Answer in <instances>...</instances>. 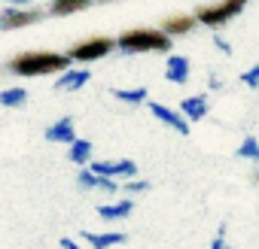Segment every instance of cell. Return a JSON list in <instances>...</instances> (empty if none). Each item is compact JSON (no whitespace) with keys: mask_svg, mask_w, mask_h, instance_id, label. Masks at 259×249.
Segmentation results:
<instances>
[{"mask_svg":"<svg viewBox=\"0 0 259 249\" xmlns=\"http://www.w3.org/2000/svg\"><path fill=\"white\" fill-rule=\"evenodd\" d=\"M92 170L95 173H104V176H135L138 173L135 161H95Z\"/></svg>","mask_w":259,"mask_h":249,"instance_id":"cell-8","label":"cell"},{"mask_svg":"<svg viewBox=\"0 0 259 249\" xmlns=\"http://www.w3.org/2000/svg\"><path fill=\"white\" fill-rule=\"evenodd\" d=\"M113 97L128 100V103H141V100H147V88H113Z\"/></svg>","mask_w":259,"mask_h":249,"instance_id":"cell-19","label":"cell"},{"mask_svg":"<svg viewBox=\"0 0 259 249\" xmlns=\"http://www.w3.org/2000/svg\"><path fill=\"white\" fill-rule=\"evenodd\" d=\"M85 240H89V246H113V243H125V234H85Z\"/></svg>","mask_w":259,"mask_h":249,"instance_id":"cell-17","label":"cell"},{"mask_svg":"<svg viewBox=\"0 0 259 249\" xmlns=\"http://www.w3.org/2000/svg\"><path fill=\"white\" fill-rule=\"evenodd\" d=\"M73 137H76V134H73V118H67V115L58 118L52 128L46 131V140H49V143H70Z\"/></svg>","mask_w":259,"mask_h":249,"instance_id":"cell-10","label":"cell"},{"mask_svg":"<svg viewBox=\"0 0 259 249\" xmlns=\"http://www.w3.org/2000/svg\"><path fill=\"white\" fill-rule=\"evenodd\" d=\"M92 4V0H55L52 4V16H73V13H79V10H85Z\"/></svg>","mask_w":259,"mask_h":249,"instance_id":"cell-15","label":"cell"},{"mask_svg":"<svg viewBox=\"0 0 259 249\" xmlns=\"http://www.w3.org/2000/svg\"><path fill=\"white\" fill-rule=\"evenodd\" d=\"M92 158V143L89 140H70V161H76V164H85Z\"/></svg>","mask_w":259,"mask_h":249,"instance_id":"cell-16","label":"cell"},{"mask_svg":"<svg viewBox=\"0 0 259 249\" xmlns=\"http://www.w3.org/2000/svg\"><path fill=\"white\" fill-rule=\"evenodd\" d=\"M180 112H183L186 121H198V118H204V112H207V100H204L201 94L186 97V100L180 103Z\"/></svg>","mask_w":259,"mask_h":249,"instance_id":"cell-13","label":"cell"},{"mask_svg":"<svg viewBox=\"0 0 259 249\" xmlns=\"http://www.w3.org/2000/svg\"><path fill=\"white\" fill-rule=\"evenodd\" d=\"M89 79H92L89 70H67V67H64V70H61V79L55 82V88H58V91H76V88H82Z\"/></svg>","mask_w":259,"mask_h":249,"instance_id":"cell-9","label":"cell"},{"mask_svg":"<svg viewBox=\"0 0 259 249\" xmlns=\"http://www.w3.org/2000/svg\"><path fill=\"white\" fill-rule=\"evenodd\" d=\"M256 76H259V67H250V70L244 73V82H247V85H256Z\"/></svg>","mask_w":259,"mask_h":249,"instance_id":"cell-22","label":"cell"},{"mask_svg":"<svg viewBox=\"0 0 259 249\" xmlns=\"http://www.w3.org/2000/svg\"><path fill=\"white\" fill-rule=\"evenodd\" d=\"M25 100H28L25 88H7V91H0V103H4V106H22Z\"/></svg>","mask_w":259,"mask_h":249,"instance_id":"cell-18","label":"cell"},{"mask_svg":"<svg viewBox=\"0 0 259 249\" xmlns=\"http://www.w3.org/2000/svg\"><path fill=\"white\" fill-rule=\"evenodd\" d=\"M241 155H244V158H256V155H259V146H256V137H247V140L241 143Z\"/></svg>","mask_w":259,"mask_h":249,"instance_id":"cell-20","label":"cell"},{"mask_svg":"<svg viewBox=\"0 0 259 249\" xmlns=\"http://www.w3.org/2000/svg\"><path fill=\"white\" fill-rule=\"evenodd\" d=\"M150 112H153L156 118H162L165 125H171L174 131H180V134H189V121H186L180 112H174V109H168V106H162V103H150Z\"/></svg>","mask_w":259,"mask_h":249,"instance_id":"cell-6","label":"cell"},{"mask_svg":"<svg viewBox=\"0 0 259 249\" xmlns=\"http://www.w3.org/2000/svg\"><path fill=\"white\" fill-rule=\"evenodd\" d=\"M165 79L168 82H186L189 79V61L183 55H171L165 64Z\"/></svg>","mask_w":259,"mask_h":249,"instance_id":"cell-11","label":"cell"},{"mask_svg":"<svg viewBox=\"0 0 259 249\" xmlns=\"http://www.w3.org/2000/svg\"><path fill=\"white\" fill-rule=\"evenodd\" d=\"M195 28V16H186V13H180V16H171V19H165V25H162V31L171 37V34H186V31H192Z\"/></svg>","mask_w":259,"mask_h":249,"instance_id":"cell-14","label":"cell"},{"mask_svg":"<svg viewBox=\"0 0 259 249\" xmlns=\"http://www.w3.org/2000/svg\"><path fill=\"white\" fill-rule=\"evenodd\" d=\"M244 7H247V0H223L217 7H201L195 13V22H201L207 28H217V25H226L232 16H238Z\"/></svg>","mask_w":259,"mask_h":249,"instance_id":"cell-3","label":"cell"},{"mask_svg":"<svg viewBox=\"0 0 259 249\" xmlns=\"http://www.w3.org/2000/svg\"><path fill=\"white\" fill-rule=\"evenodd\" d=\"M116 46L125 49V52H132V55H138V52H165V49L171 46V37H168L165 31L135 28V31H125Z\"/></svg>","mask_w":259,"mask_h":249,"instance_id":"cell-2","label":"cell"},{"mask_svg":"<svg viewBox=\"0 0 259 249\" xmlns=\"http://www.w3.org/2000/svg\"><path fill=\"white\" fill-rule=\"evenodd\" d=\"M110 49H113V40H107V37H95V40H85V43L73 46L70 61H82V64H89V61H98V58L110 55Z\"/></svg>","mask_w":259,"mask_h":249,"instance_id":"cell-4","label":"cell"},{"mask_svg":"<svg viewBox=\"0 0 259 249\" xmlns=\"http://www.w3.org/2000/svg\"><path fill=\"white\" fill-rule=\"evenodd\" d=\"M147 189H150V185H147V182H138V179H128V182H125V192H132V195H135V192H147Z\"/></svg>","mask_w":259,"mask_h":249,"instance_id":"cell-21","label":"cell"},{"mask_svg":"<svg viewBox=\"0 0 259 249\" xmlns=\"http://www.w3.org/2000/svg\"><path fill=\"white\" fill-rule=\"evenodd\" d=\"M135 210V201H119V204H101L98 207V216L107 219V222H116V219H125V216H132Z\"/></svg>","mask_w":259,"mask_h":249,"instance_id":"cell-12","label":"cell"},{"mask_svg":"<svg viewBox=\"0 0 259 249\" xmlns=\"http://www.w3.org/2000/svg\"><path fill=\"white\" fill-rule=\"evenodd\" d=\"M13 73L19 76H43V73H61L70 67V55H55V52H25L10 61Z\"/></svg>","mask_w":259,"mask_h":249,"instance_id":"cell-1","label":"cell"},{"mask_svg":"<svg viewBox=\"0 0 259 249\" xmlns=\"http://www.w3.org/2000/svg\"><path fill=\"white\" fill-rule=\"evenodd\" d=\"M79 185L82 189H98V192H107V195H113L119 189L113 176H104V173H95V170H82L79 173Z\"/></svg>","mask_w":259,"mask_h":249,"instance_id":"cell-7","label":"cell"},{"mask_svg":"<svg viewBox=\"0 0 259 249\" xmlns=\"http://www.w3.org/2000/svg\"><path fill=\"white\" fill-rule=\"evenodd\" d=\"M40 22V13L37 10H22V7H7L0 13V28H25V25H34Z\"/></svg>","mask_w":259,"mask_h":249,"instance_id":"cell-5","label":"cell"}]
</instances>
